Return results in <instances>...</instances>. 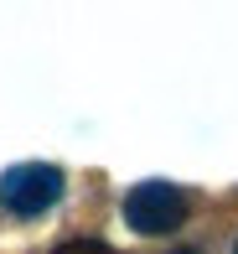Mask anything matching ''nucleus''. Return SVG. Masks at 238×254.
Masks as SVG:
<instances>
[{
	"mask_svg": "<svg viewBox=\"0 0 238 254\" xmlns=\"http://www.w3.org/2000/svg\"><path fill=\"white\" fill-rule=\"evenodd\" d=\"M57 197H62V171L47 166V161H26V166H10L5 177H0V202L16 218L47 213Z\"/></svg>",
	"mask_w": 238,
	"mask_h": 254,
	"instance_id": "1",
	"label": "nucleus"
},
{
	"mask_svg": "<svg viewBox=\"0 0 238 254\" xmlns=\"http://www.w3.org/2000/svg\"><path fill=\"white\" fill-rule=\"evenodd\" d=\"M52 254H114V249L98 244V239H73V244H62V249H52Z\"/></svg>",
	"mask_w": 238,
	"mask_h": 254,
	"instance_id": "3",
	"label": "nucleus"
},
{
	"mask_svg": "<svg viewBox=\"0 0 238 254\" xmlns=\"http://www.w3.org/2000/svg\"><path fill=\"white\" fill-rule=\"evenodd\" d=\"M171 254H197V249H171Z\"/></svg>",
	"mask_w": 238,
	"mask_h": 254,
	"instance_id": "4",
	"label": "nucleus"
},
{
	"mask_svg": "<svg viewBox=\"0 0 238 254\" xmlns=\"http://www.w3.org/2000/svg\"><path fill=\"white\" fill-rule=\"evenodd\" d=\"M187 218V192L176 182H140L124 197V223L135 234H171Z\"/></svg>",
	"mask_w": 238,
	"mask_h": 254,
	"instance_id": "2",
	"label": "nucleus"
}]
</instances>
